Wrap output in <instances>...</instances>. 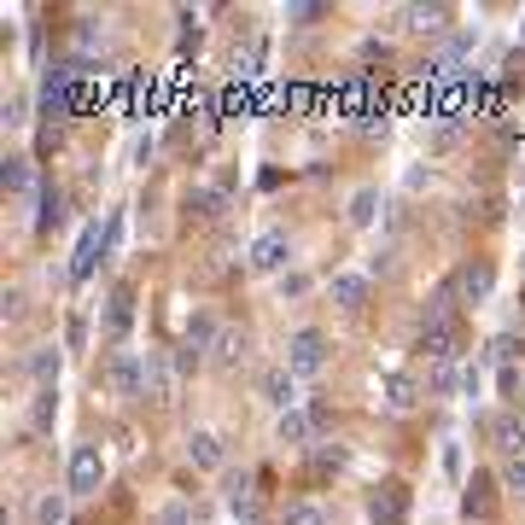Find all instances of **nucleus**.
I'll return each mask as SVG.
<instances>
[{
	"label": "nucleus",
	"mask_w": 525,
	"mask_h": 525,
	"mask_svg": "<svg viewBox=\"0 0 525 525\" xmlns=\"http://www.w3.org/2000/svg\"><path fill=\"white\" fill-rule=\"evenodd\" d=\"M286 368H292V374H321V368H327V333H321V327H298V333L286 339Z\"/></svg>",
	"instance_id": "nucleus-1"
},
{
	"label": "nucleus",
	"mask_w": 525,
	"mask_h": 525,
	"mask_svg": "<svg viewBox=\"0 0 525 525\" xmlns=\"http://www.w3.org/2000/svg\"><path fill=\"white\" fill-rule=\"evenodd\" d=\"M450 6H438V0H432V6H397V30L403 35H420V41H438V35H455L450 30Z\"/></svg>",
	"instance_id": "nucleus-2"
},
{
	"label": "nucleus",
	"mask_w": 525,
	"mask_h": 525,
	"mask_svg": "<svg viewBox=\"0 0 525 525\" xmlns=\"http://www.w3.org/2000/svg\"><path fill=\"white\" fill-rule=\"evenodd\" d=\"M473 41H479L473 30H455V35H444V47H438V53L426 59V76H432V82H455V76H461V65L473 59Z\"/></svg>",
	"instance_id": "nucleus-3"
},
{
	"label": "nucleus",
	"mask_w": 525,
	"mask_h": 525,
	"mask_svg": "<svg viewBox=\"0 0 525 525\" xmlns=\"http://www.w3.org/2000/svg\"><path fill=\"white\" fill-rule=\"evenodd\" d=\"M105 479V455L94 444H76L70 450V496H94Z\"/></svg>",
	"instance_id": "nucleus-4"
},
{
	"label": "nucleus",
	"mask_w": 525,
	"mask_h": 525,
	"mask_svg": "<svg viewBox=\"0 0 525 525\" xmlns=\"http://www.w3.org/2000/svg\"><path fill=\"white\" fill-rule=\"evenodd\" d=\"M368 520H374V525H403V520H409V490L397 485V479L380 485L374 496H368Z\"/></svg>",
	"instance_id": "nucleus-5"
},
{
	"label": "nucleus",
	"mask_w": 525,
	"mask_h": 525,
	"mask_svg": "<svg viewBox=\"0 0 525 525\" xmlns=\"http://www.w3.org/2000/svg\"><path fill=\"white\" fill-rule=\"evenodd\" d=\"M105 380L117 385L123 397H140V391H146V362H140L135 350H117V356L105 362Z\"/></svg>",
	"instance_id": "nucleus-6"
},
{
	"label": "nucleus",
	"mask_w": 525,
	"mask_h": 525,
	"mask_svg": "<svg viewBox=\"0 0 525 525\" xmlns=\"http://www.w3.org/2000/svg\"><path fill=\"white\" fill-rule=\"evenodd\" d=\"M420 350H426L432 362H455V350H461V333H455V321L432 315V321L420 327Z\"/></svg>",
	"instance_id": "nucleus-7"
},
{
	"label": "nucleus",
	"mask_w": 525,
	"mask_h": 525,
	"mask_svg": "<svg viewBox=\"0 0 525 525\" xmlns=\"http://www.w3.org/2000/svg\"><path fill=\"white\" fill-rule=\"evenodd\" d=\"M286 257H292L286 234H257V245H251V269H257V275H275V269H286Z\"/></svg>",
	"instance_id": "nucleus-8"
},
{
	"label": "nucleus",
	"mask_w": 525,
	"mask_h": 525,
	"mask_svg": "<svg viewBox=\"0 0 525 525\" xmlns=\"http://www.w3.org/2000/svg\"><path fill=\"white\" fill-rule=\"evenodd\" d=\"M455 292H461L467 304H485L490 292H496V269H490V263H467V269L455 275Z\"/></svg>",
	"instance_id": "nucleus-9"
},
{
	"label": "nucleus",
	"mask_w": 525,
	"mask_h": 525,
	"mask_svg": "<svg viewBox=\"0 0 525 525\" xmlns=\"http://www.w3.org/2000/svg\"><path fill=\"white\" fill-rule=\"evenodd\" d=\"M263 403H275L280 415H286V409H298V374H292V368L263 374Z\"/></svg>",
	"instance_id": "nucleus-10"
},
{
	"label": "nucleus",
	"mask_w": 525,
	"mask_h": 525,
	"mask_svg": "<svg viewBox=\"0 0 525 525\" xmlns=\"http://www.w3.org/2000/svg\"><path fill=\"white\" fill-rule=\"evenodd\" d=\"M187 461H193L199 473H216V467L228 461V450H222V438H216V432H193V438H187Z\"/></svg>",
	"instance_id": "nucleus-11"
},
{
	"label": "nucleus",
	"mask_w": 525,
	"mask_h": 525,
	"mask_svg": "<svg viewBox=\"0 0 525 525\" xmlns=\"http://www.w3.org/2000/svg\"><path fill=\"white\" fill-rule=\"evenodd\" d=\"M30 520L35 525H65L70 520V490H41L30 502Z\"/></svg>",
	"instance_id": "nucleus-12"
},
{
	"label": "nucleus",
	"mask_w": 525,
	"mask_h": 525,
	"mask_svg": "<svg viewBox=\"0 0 525 525\" xmlns=\"http://www.w3.org/2000/svg\"><path fill=\"white\" fill-rule=\"evenodd\" d=\"M490 438H496L502 461H508V455H525V415H502V420H490Z\"/></svg>",
	"instance_id": "nucleus-13"
},
{
	"label": "nucleus",
	"mask_w": 525,
	"mask_h": 525,
	"mask_svg": "<svg viewBox=\"0 0 525 525\" xmlns=\"http://www.w3.org/2000/svg\"><path fill=\"white\" fill-rule=\"evenodd\" d=\"M210 362H216V368H228V374L240 368V362H245V333H240V327H222V333H216V345H210Z\"/></svg>",
	"instance_id": "nucleus-14"
},
{
	"label": "nucleus",
	"mask_w": 525,
	"mask_h": 525,
	"mask_svg": "<svg viewBox=\"0 0 525 525\" xmlns=\"http://www.w3.org/2000/svg\"><path fill=\"white\" fill-rule=\"evenodd\" d=\"M461 514H467V520H490V514H496V496H490V479H485V473H473V479H467Z\"/></svg>",
	"instance_id": "nucleus-15"
},
{
	"label": "nucleus",
	"mask_w": 525,
	"mask_h": 525,
	"mask_svg": "<svg viewBox=\"0 0 525 525\" xmlns=\"http://www.w3.org/2000/svg\"><path fill=\"white\" fill-rule=\"evenodd\" d=\"M333 304L356 315L368 304V275H333Z\"/></svg>",
	"instance_id": "nucleus-16"
},
{
	"label": "nucleus",
	"mask_w": 525,
	"mask_h": 525,
	"mask_svg": "<svg viewBox=\"0 0 525 525\" xmlns=\"http://www.w3.org/2000/svg\"><path fill=\"white\" fill-rule=\"evenodd\" d=\"M24 368H30L35 385H53V380H59V350H53V345H30Z\"/></svg>",
	"instance_id": "nucleus-17"
},
{
	"label": "nucleus",
	"mask_w": 525,
	"mask_h": 525,
	"mask_svg": "<svg viewBox=\"0 0 525 525\" xmlns=\"http://www.w3.org/2000/svg\"><path fill=\"white\" fill-rule=\"evenodd\" d=\"M310 432H315V420L304 415V409H286V415H280V426H275L280 444H310Z\"/></svg>",
	"instance_id": "nucleus-18"
},
{
	"label": "nucleus",
	"mask_w": 525,
	"mask_h": 525,
	"mask_svg": "<svg viewBox=\"0 0 525 525\" xmlns=\"http://www.w3.org/2000/svg\"><path fill=\"white\" fill-rule=\"evenodd\" d=\"M385 409H391V415H409V409H415V380H409V374H391V380H385Z\"/></svg>",
	"instance_id": "nucleus-19"
},
{
	"label": "nucleus",
	"mask_w": 525,
	"mask_h": 525,
	"mask_svg": "<svg viewBox=\"0 0 525 525\" xmlns=\"http://www.w3.org/2000/svg\"><path fill=\"white\" fill-rule=\"evenodd\" d=\"M380 210H385V199L374 193V187H362V193L350 199V222H356V228H374V222H380Z\"/></svg>",
	"instance_id": "nucleus-20"
},
{
	"label": "nucleus",
	"mask_w": 525,
	"mask_h": 525,
	"mask_svg": "<svg viewBox=\"0 0 525 525\" xmlns=\"http://www.w3.org/2000/svg\"><path fill=\"white\" fill-rule=\"evenodd\" d=\"M0 187H6L12 199H24V193H30V158H6V164H0Z\"/></svg>",
	"instance_id": "nucleus-21"
},
{
	"label": "nucleus",
	"mask_w": 525,
	"mask_h": 525,
	"mask_svg": "<svg viewBox=\"0 0 525 525\" xmlns=\"http://www.w3.org/2000/svg\"><path fill=\"white\" fill-rule=\"evenodd\" d=\"M280 525H327V514H321V502H286Z\"/></svg>",
	"instance_id": "nucleus-22"
},
{
	"label": "nucleus",
	"mask_w": 525,
	"mask_h": 525,
	"mask_svg": "<svg viewBox=\"0 0 525 525\" xmlns=\"http://www.w3.org/2000/svg\"><path fill=\"white\" fill-rule=\"evenodd\" d=\"M94 251H100V228H88V234H82V245H76V269H70L76 280H88V269H94Z\"/></svg>",
	"instance_id": "nucleus-23"
},
{
	"label": "nucleus",
	"mask_w": 525,
	"mask_h": 525,
	"mask_svg": "<svg viewBox=\"0 0 525 525\" xmlns=\"http://www.w3.org/2000/svg\"><path fill=\"white\" fill-rule=\"evenodd\" d=\"M59 222H65V199H59V193H41V216H35V228L47 234V228H59Z\"/></svg>",
	"instance_id": "nucleus-24"
},
{
	"label": "nucleus",
	"mask_w": 525,
	"mask_h": 525,
	"mask_svg": "<svg viewBox=\"0 0 525 525\" xmlns=\"http://www.w3.org/2000/svg\"><path fill=\"white\" fill-rule=\"evenodd\" d=\"M105 327H111V339H123V327H129V292H117V298H111V315H105Z\"/></svg>",
	"instance_id": "nucleus-25"
},
{
	"label": "nucleus",
	"mask_w": 525,
	"mask_h": 525,
	"mask_svg": "<svg viewBox=\"0 0 525 525\" xmlns=\"http://www.w3.org/2000/svg\"><path fill=\"white\" fill-rule=\"evenodd\" d=\"M158 525H199L193 520V502H164V508H158Z\"/></svg>",
	"instance_id": "nucleus-26"
},
{
	"label": "nucleus",
	"mask_w": 525,
	"mask_h": 525,
	"mask_svg": "<svg viewBox=\"0 0 525 525\" xmlns=\"http://www.w3.org/2000/svg\"><path fill=\"white\" fill-rule=\"evenodd\" d=\"M53 409H59V403H53V385H41V391H35L30 420H35V426H53Z\"/></svg>",
	"instance_id": "nucleus-27"
},
{
	"label": "nucleus",
	"mask_w": 525,
	"mask_h": 525,
	"mask_svg": "<svg viewBox=\"0 0 525 525\" xmlns=\"http://www.w3.org/2000/svg\"><path fill=\"white\" fill-rule=\"evenodd\" d=\"M502 485L525 496V455H508V461H502Z\"/></svg>",
	"instance_id": "nucleus-28"
},
{
	"label": "nucleus",
	"mask_w": 525,
	"mask_h": 525,
	"mask_svg": "<svg viewBox=\"0 0 525 525\" xmlns=\"http://www.w3.org/2000/svg\"><path fill=\"white\" fill-rule=\"evenodd\" d=\"M403 187H409V193H420V187H432V164H415V170L403 175Z\"/></svg>",
	"instance_id": "nucleus-29"
},
{
	"label": "nucleus",
	"mask_w": 525,
	"mask_h": 525,
	"mask_svg": "<svg viewBox=\"0 0 525 525\" xmlns=\"http://www.w3.org/2000/svg\"><path fill=\"white\" fill-rule=\"evenodd\" d=\"M502 391L514 397V409H520V415H525V380H520V374H502Z\"/></svg>",
	"instance_id": "nucleus-30"
},
{
	"label": "nucleus",
	"mask_w": 525,
	"mask_h": 525,
	"mask_svg": "<svg viewBox=\"0 0 525 525\" xmlns=\"http://www.w3.org/2000/svg\"><path fill=\"white\" fill-rule=\"evenodd\" d=\"M280 292H286V298H304V292H310V275H286L280 280Z\"/></svg>",
	"instance_id": "nucleus-31"
}]
</instances>
